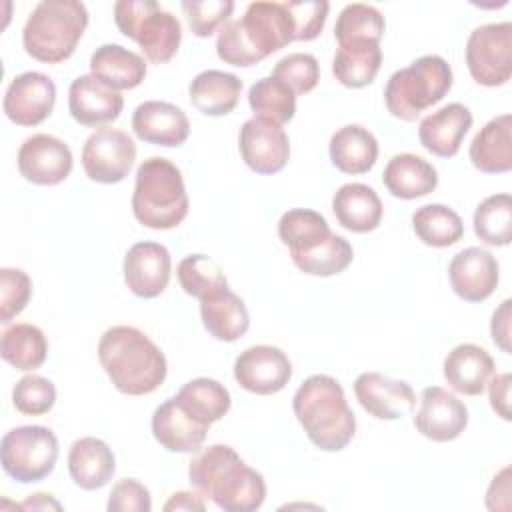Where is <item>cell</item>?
Masks as SVG:
<instances>
[{
  "label": "cell",
  "instance_id": "cell-1",
  "mask_svg": "<svg viewBox=\"0 0 512 512\" xmlns=\"http://www.w3.org/2000/svg\"><path fill=\"white\" fill-rule=\"evenodd\" d=\"M188 480L196 492L224 512H254L266 500L264 476L228 444L198 450L188 466Z\"/></svg>",
  "mask_w": 512,
  "mask_h": 512
},
{
  "label": "cell",
  "instance_id": "cell-2",
  "mask_svg": "<svg viewBox=\"0 0 512 512\" xmlns=\"http://www.w3.org/2000/svg\"><path fill=\"white\" fill-rule=\"evenodd\" d=\"M98 360L114 384L126 396L156 392L168 374L164 352L134 326H112L98 342Z\"/></svg>",
  "mask_w": 512,
  "mask_h": 512
},
{
  "label": "cell",
  "instance_id": "cell-3",
  "mask_svg": "<svg viewBox=\"0 0 512 512\" xmlns=\"http://www.w3.org/2000/svg\"><path fill=\"white\" fill-rule=\"evenodd\" d=\"M296 42V26L284 2H252L238 20L226 22L216 38V54L232 66H252Z\"/></svg>",
  "mask_w": 512,
  "mask_h": 512
},
{
  "label": "cell",
  "instance_id": "cell-4",
  "mask_svg": "<svg viewBox=\"0 0 512 512\" xmlns=\"http://www.w3.org/2000/svg\"><path fill=\"white\" fill-rule=\"evenodd\" d=\"M292 410L308 440L322 452L344 450L356 434V416L344 388L328 374L308 376L292 398Z\"/></svg>",
  "mask_w": 512,
  "mask_h": 512
},
{
  "label": "cell",
  "instance_id": "cell-5",
  "mask_svg": "<svg viewBox=\"0 0 512 512\" xmlns=\"http://www.w3.org/2000/svg\"><path fill=\"white\" fill-rule=\"evenodd\" d=\"M190 208L180 168L162 156L146 158L136 170L132 192L134 218L152 230H170L182 224Z\"/></svg>",
  "mask_w": 512,
  "mask_h": 512
},
{
  "label": "cell",
  "instance_id": "cell-6",
  "mask_svg": "<svg viewBox=\"0 0 512 512\" xmlns=\"http://www.w3.org/2000/svg\"><path fill=\"white\" fill-rule=\"evenodd\" d=\"M88 26V10L78 0H42L30 12L22 44L28 56L44 64L68 60Z\"/></svg>",
  "mask_w": 512,
  "mask_h": 512
},
{
  "label": "cell",
  "instance_id": "cell-7",
  "mask_svg": "<svg viewBox=\"0 0 512 512\" xmlns=\"http://www.w3.org/2000/svg\"><path fill=\"white\" fill-rule=\"evenodd\" d=\"M452 80V68L442 56H420L388 78L384 88L386 108L394 118L412 122L450 92Z\"/></svg>",
  "mask_w": 512,
  "mask_h": 512
},
{
  "label": "cell",
  "instance_id": "cell-8",
  "mask_svg": "<svg viewBox=\"0 0 512 512\" xmlns=\"http://www.w3.org/2000/svg\"><path fill=\"white\" fill-rule=\"evenodd\" d=\"M118 30L134 40L152 64L172 60L182 42L180 20L154 0H118L114 4Z\"/></svg>",
  "mask_w": 512,
  "mask_h": 512
},
{
  "label": "cell",
  "instance_id": "cell-9",
  "mask_svg": "<svg viewBox=\"0 0 512 512\" xmlns=\"http://www.w3.org/2000/svg\"><path fill=\"white\" fill-rule=\"evenodd\" d=\"M2 470L20 484H34L52 474L58 460V438L48 426H16L0 442Z\"/></svg>",
  "mask_w": 512,
  "mask_h": 512
},
{
  "label": "cell",
  "instance_id": "cell-10",
  "mask_svg": "<svg viewBox=\"0 0 512 512\" xmlns=\"http://www.w3.org/2000/svg\"><path fill=\"white\" fill-rule=\"evenodd\" d=\"M474 82L496 88L512 76V22H490L474 28L464 48Z\"/></svg>",
  "mask_w": 512,
  "mask_h": 512
},
{
  "label": "cell",
  "instance_id": "cell-11",
  "mask_svg": "<svg viewBox=\"0 0 512 512\" xmlns=\"http://www.w3.org/2000/svg\"><path fill=\"white\" fill-rule=\"evenodd\" d=\"M136 160V144L132 136L118 128H98L82 146V168L92 182H122Z\"/></svg>",
  "mask_w": 512,
  "mask_h": 512
},
{
  "label": "cell",
  "instance_id": "cell-12",
  "mask_svg": "<svg viewBox=\"0 0 512 512\" xmlns=\"http://www.w3.org/2000/svg\"><path fill=\"white\" fill-rule=\"evenodd\" d=\"M292 378V362L284 350L256 344L242 350L234 360V380L250 394L272 396Z\"/></svg>",
  "mask_w": 512,
  "mask_h": 512
},
{
  "label": "cell",
  "instance_id": "cell-13",
  "mask_svg": "<svg viewBox=\"0 0 512 512\" xmlns=\"http://www.w3.org/2000/svg\"><path fill=\"white\" fill-rule=\"evenodd\" d=\"M18 172L24 180L38 186L64 182L74 166L70 146L52 134H32L18 150Z\"/></svg>",
  "mask_w": 512,
  "mask_h": 512
},
{
  "label": "cell",
  "instance_id": "cell-14",
  "mask_svg": "<svg viewBox=\"0 0 512 512\" xmlns=\"http://www.w3.org/2000/svg\"><path fill=\"white\" fill-rule=\"evenodd\" d=\"M56 84L44 72L18 74L4 92L2 110L16 126H38L54 110Z\"/></svg>",
  "mask_w": 512,
  "mask_h": 512
},
{
  "label": "cell",
  "instance_id": "cell-15",
  "mask_svg": "<svg viewBox=\"0 0 512 512\" xmlns=\"http://www.w3.org/2000/svg\"><path fill=\"white\" fill-rule=\"evenodd\" d=\"M238 150L244 164L262 176L280 172L290 158V140L282 126L248 118L238 132Z\"/></svg>",
  "mask_w": 512,
  "mask_h": 512
},
{
  "label": "cell",
  "instance_id": "cell-16",
  "mask_svg": "<svg viewBox=\"0 0 512 512\" xmlns=\"http://www.w3.org/2000/svg\"><path fill=\"white\" fill-rule=\"evenodd\" d=\"M468 426V408L452 392L440 386L422 390L420 408L414 416V428L432 442L456 440Z\"/></svg>",
  "mask_w": 512,
  "mask_h": 512
},
{
  "label": "cell",
  "instance_id": "cell-17",
  "mask_svg": "<svg viewBox=\"0 0 512 512\" xmlns=\"http://www.w3.org/2000/svg\"><path fill=\"white\" fill-rule=\"evenodd\" d=\"M124 282L128 290L144 300L160 296L172 274V258L166 246L158 242H136L124 256Z\"/></svg>",
  "mask_w": 512,
  "mask_h": 512
},
{
  "label": "cell",
  "instance_id": "cell-18",
  "mask_svg": "<svg viewBox=\"0 0 512 512\" xmlns=\"http://www.w3.org/2000/svg\"><path fill=\"white\" fill-rule=\"evenodd\" d=\"M448 278L458 298L464 302H484L498 286L500 266L488 250L468 246L450 260Z\"/></svg>",
  "mask_w": 512,
  "mask_h": 512
},
{
  "label": "cell",
  "instance_id": "cell-19",
  "mask_svg": "<svg viewBox=\"0 0 512 512\" xmlns=\"http://www.w3.org/2000/svg\"><path fill=\"white\" fill-rule=\"evenodd\" d=\"M354 394L360 406L378 420L404 418L416 406V394L408 382L380 372H362L354 380Z\"/></svg>",
  "mask_w": 512,
  "mask_h": 512
},
{
  "label": "cell",
  "instance_id": "cell-20",
  "mask_svg": "<svg viewBox=\"0 0 512 512\" xmlns=\"http://www.w3.org/2000/svg\"><path fill=\"white\" fill-rule=\"evenodd\" d=\"M134 134L154 146L178 148L190 136V122L182 108L164 100H146L132 114Z\"/></svg>",
  "mask_w": 512,
  "mask_h": 512
},
{
  "label": "cell",
  "instance_id": "cell-21",
  "mask_svg": "<svg viewBox=\"0 0 512 512\" xmlns=\"http://www.w3.org/2000/svg\"><path fill=\"white\" fill-rule=\"evenodd\" d=\"M124 108V98L98 82L92 74H82L68 88L70 116L82 126H102L114 122Z\"/></svg>",
  "mask_w": 512,
  "mask_h": 512
},
{
  "label": "cell",
  "instance_id": "cell-22",
  "mask_svg": "<svg viewBox=\"0 0 512 512\" xmlns=\"http://www.w3.org/2000/svg\"><path fill=\"white\" fill-rule=\"evenodd\" d=\"M472 120V112L464 104L450 102L420 120L418 140L430 154L452 158L458 154L464 136L472 128Z\"/></svg>",
  "mask_w": 512,
  "mask_h": 512
},
{
  "label": "cell",
  "instance_id": "cell-23",
  "mask_svg": "<svg viewBox=\"0 0 512 512\" xmlns=\"http://www.w3.org/2000/svg\"><path fill=\"white\" fill-rule=\"evenodd\" d=\"M210 426L196 422L172 396L156 406L152 414V434L156 442L178 454H194L204 446Z\"/></svg>",
  "mask_w": 512,
  "mask_h": 512
},
{
  "label": "cell",
  "instance_id": "cell-24",
  "mask_svg": "<svg viewBox=\"0 0 512 512\" xmlns=\"http://www.w3.org/2000/svg\"><path fill=\"white\" fill-rule=\"evenodd\" d=\"M442 368L448 386L464 396H480L496 370L492 356L476 344L454 346Z\"/></svg>",
  "mask_w": 512,
  "mask_h": 512
},
{
  "label": "cell",
  "instance_id": "cell-25",
  "mask_svg": "<svg viewBox=\"0 0 512 512\" xmlns=\"http://www.w3.org/2000/svg\"><path fill=\"white\" fill-rule=\"evenodd\" d=\"M332 212L342 228L356 234H366L380 226L384 208L372 186L348 182L334 192Z\"/></svg>",
  "mask_w": 512,
  "mask_h": 512
},
{
  "label": "cell",
  "instance_id": "cell-26",
  "mask_svg": "<svg viewBox=\"0 0 512 512\" xmlns=\"http://www.w3.org/2000/svg\"><path fill=\"white\" fill-rule=\"evenodd\" d=\"M470 162L484 174H506L512 168V116L500 114L488 120L472 138Z\"/></svg>",
  "mask_w": 512,
  "mask_h": 512
},
{
  "label": "cell",
  "instance_id": "cell-27",
  "mask_svg": "<svg viewBox=\"0 0 512 512\" xmlns=\"http://www.w3.org/2000/svg\"><path fill=\"white\" fill-rule=\"evenodd\" d=\"M68 472L74 484L82 490L104 488L116 472L114 452L100 438H78L68 452Z\"/></svg>",
  "mask_w": 512,
  "mask_h": 512
},
{
  "label": "cell",
  "instance_id": "cell-28",
  "mask_svg": "<svg viewBox=\"0 0 512 512\" xmlns=\"http://www.w3.org/2000/svg\"><path fill=\"white\" fill-rule=\"evenodd\" d=\"M146 70V60L120 44H102L90 56V74L118 92L140 86Z\"/></svg>",
  "mask_w": 512,
  "mask_h": 512
},
{
  "label": "cell",
  "instance_id": "cell-29",
  "mask_svg": "<svg viewBox=\"0 0 512 512\" xmlns=\"http://www.w3.org/2000/svg\"><path fill=\"white\" fill-rule=\"evenodd\" d=\"M382 184L394 198L414 200L436 190L438 172L422 156L402 152L388 160L382 172Z\"/></svg>",
  "mask_w": 512,
  "mask_h": 512
},
{
  "label": "cell",
  "instance_id": "cell-30",
  "mask_svg": "<svg viewBox=\"0 0 512 512\" xmlns=\"http://www.w3.org/2000/svg\"><path fill=\"white\" fill-rule=\"evenodd\" d=\"M328 154L336 170L344 174H366L378 160V140L368 128L346 124L330 136Z\"/></svg>",
  "mask_w": 512,
  "mask_h": 512
},
{
  "label": "cell",
  "instance_id": "cell-31",
  "mask_svg": "<svg viewBox=\"0 0 512 512\" xmlns=\"http://www.w3.org/2000/svg\"><path fill=\"white\" fill-rule=\"evenodd\" d=\"M200 318L208 334L220 342H236L250 326L246 304L230 286L200 300Z\"/></svg>",
  "mask_w": 512,
  "mask_h": 512
},
{
  "label": "cell",
  "instance_id": "cell-32",
  "mask_svg": "<svg viewBox=\"0 0 512 512\" xmlns=\"http://www.w3.org/2000/svg\"><path fill=\"white\" fill-rule=\"evenodd\" d=\"M242 92V80L224 70H204L194 76L188 86L190 104L206 116L230 114Z\"/></svg>",
  "mask_w": 512,
  "mask_h": 512
},
{
  "label": "cell",
  "instance_id": "cell-33",
  "mask_svg": "<svg viewBox=\"0 0 512 512\" xmlns=\"http://www.w3.org/2000/svg\"><path fill=\"white\" fill-rule=\"evenodd\" d=\"M174 398L196 422L204 426H212L224 418L232 406L228 388L214 378L188 380Z\"/></svg>",
  "mask_w": 512,
  "mask_h": 512
},
{
  "label": "cell",
  "instance_id": "cell-34",
  "mask_svg": "<svg viewBox=\"0 0 512 512\" xmlns=\"http://www.w3.org/2000/svg\"><path fill=\"white\" fill-rule=\"evenodd\" d=\"M382 64L378 42H358L338 46L332 58V74L346 88H364L374 82Z\"/></svg>",
  "mask_w": 512,
  "mask_h": 512
},
{
  "label": "cell",
  "instance_id": "cell-35",
  "mask_svg": "<svg viewBox=\"0 0 512 512\" xmlns=\"http://www.w3.org/2000/svg\"><path fill=\"white\" fill-rule=\"evenodd\" d=\"M2 360L22 372H34L46 362L48 340L44 332L28 322L12 324L0 338Z\"/></svg>",
  "mask_w": 512,
  "mask_h": 512
},
{
  "label": "cell",
  "instance_id": "cell-36",
  "mask_svg": "<svg viewBox=\"0 0 512 512\" xmlns=\"http://www.w3.org/2000/svg\"><path fill=\"white\" fill-rule=\"evenodd\" d=\"M412 228L418 240L432 248H448L464 236V222L446 204H424L412 214Z\"/></svg>",
  "mask_w": 512,
  "mask_h": 512
},
{
  "label": "cell",
  "instance_id": "cell-37",
  "mask_svg": "<svg viewBox=\"0 0 512 512\" xmlns=\"http://www.w3.org/2000/svg\"><path fill=\"white\" fill-rule=\"evenodd\" d=\"M332 234L328 220L308 208H292L284 212L278 220V236L284 246H288L290 256L302 254Z\"/></svg>",
  "mask_w": 512,
  "mask_h": 512
},
{
  "label": "cell",
  "instance_id": "cell-38",
  "mask_svg": "<svg viewBox=\"0 0 512 512\" xmlns=\"http://www.w3.org/2000/svg\"><path fill=\"white\" fill-rule=\"evenodd\" d=\"M248 104L256 118L276 126H284L296 114V94L272 74L250 86Z\"/></svg>",
  "mask_w": 512,
  "mask_h": 512
},
{
  "label": "cell",
  "instance_id": "cell-39",
  "mask_svg": "<svg viewBox=\"0 0 512 512\" xmlns=\"http://www.w3.org/2000/svg\"><path fill=\"white\" fill-rule=\"evenodd\" d=\"M384 16L382 12L364 2L346 4L334 24V38L338 46L358 44V42H378L384 36Z\"/></svg>",
  "mask_w": 512,
  "mask_h": 512
},
{
  "label": "cell",
  "instance_id": "cell-40",
  "mask_svg": "<svg viewBox=\"0 0 512 512\" xmlns=\"http://www.w3.org/2000/svg\"><path fill=\"white\" fill-rule=\"evenodd\" d=\"M352 258H354L352 244L344 236H338L332 232L318 246L292 256V262L300 272L308 276L328 278L344 272L352 264Z\"/></svg>",
  "mask_w": 512,
  "mask_h": 512
},
{
  "label": "cell",
  "instance_id": "cell-41",
  "mask_svg": "<svg viewBox=\"0 0 512 512\" xmlns=\"http://www.w3.org/2000/svg\"><path fill=\"white\" fill-rule=\"evenodd\" d=\"M474 234L488 246H508L512 240V198L508 192L484 198L474 210Z\"/></svg>",
  "mask_w": 512,
  "mask_h": 512
},
{
  "label": "cell",
  "instance_id": "cell-42",
  "mask_svg": "<svg viewBox=\"0 0 512 512\" xmlns=\"http://www.w3.org/2000/svg\"><path fill=\"white\" fill-rule=\"evenodd\" d=\"M178 282L182 290L198 300H204L224 288H228V280L218 266L216 260H212L206 254H188L178 262L176 268Z\"/></svg>",
  "mask_w": 512,
  "mask_h": 512
},
{
  "label": "cell",
  "instance_id": "cell-43",
  "mask_svg": "<svg viewBox=\"0 0 512 512\" xmlns=\"http://www.w3.org/2000/svg\"><path fill=\"white\" fill-rule=\"evenodd\" d=\"M12 404L20 414L26 416L48 414L56 404V388L48 378L28 374L12 388Z\"/></svg>",
  "mask_w": 512,
  "mask_h": 512
},
{
  "label": "cell",
  "instance_id": "cell-44",
  "mask_svg": "<svg viewBox=\"0 0 512 512\" xmlns=\"http://www.w3.org/2000/svg\"><path fill=\"white\" fill-rule=\"evenodd\" d=\"M272 76L284 82L296 96L308 94L320 80V64L308 52H292L276 62Z\"/></svg>",
  "mask_w": 512,
  "mask_h": 512
},
{
  "label": "cell",
  "instance_id": "cell-45",
  "mask_svg": "<svg viewBox=\"0 0 512 512\" xmlns=\"http://www.w3.org/2000/svg\"><path fill=\"white\" fill-rule=\"evenodd\" d=\"M186 22L194 36L208 38L226 24L234 12L232 0H182Z\"/></svg>",
  "mask_w": 512,
  "mask_h": 512
},
{
  "label": "cell",
  "instance_id": "cell-46",
  "mask_svg": "<svg viewBox=\"0 0 512 512\" xmlns=\"http://www.w3.org/2000/svg\"><path fill=\"white\" fill-rule=\"evenodd\" d=\"M32 280L20 268L0 270V322L14 320L30 302Z\"/></svg>",
  "mask_w": 512,
  "mask_h": 512
},
{
  "label": "cell",
  "instance_id": "cell-47",
  "mask_svg": "<svg viewBox=\"0 0 512 512\" xmlns=\"http://www.w3.org/2000/svg\"><path fill=\"white\" fill-rule=\"evenodd\" d=\"M284 4L294 20L298 42H310L322 34L330 10L326 0H290Z\"/></svg>",
  "mask_w": 512,
  "mask_h": 512
},
{
  "label": "cell",
  "instance_id": "cell-48",
  "mask_svg": "<svg viewBox=\"0 0 512 512\" xmlns=\"http://www.w3.org/2000/svg\"><path fill=\"white\" fill-rule=\"evenodd\" d=\"M106 508L108 512H150L152 496L136 478H122L112 486Z\"/></svg>",
  "mask_w": 512,
  "mask_h": 512
},
{
  "label": "cell",
  "instance_id": "cell-49",
  "mask_svg": "<svg viewBox=\"0 0 512 512\" xmlns=\"http://www.w3.org/2000/svg\"><path fill=\"white\" fill-rule=\"evenodd\" d=\"M510 384H512V376L508 372L502 374H492V378L488 380V398H490V406L496 412V416H500L502 420H510Z\"/></svg>",
  "mask_w": 512,
  "mask_h": 512
},
{
  "label": "cell",
  "instance_id": "cell-50",
  "mask_svg": "<svg viewBox=\"0 0 512 512\" xmlns=\"http://www.w3.org/2000/svg\"><path fill=\"white\" fill-rule=\"evenodd\" d=\"M510 320H512V300L506 298L492 314V320H490V334H492V340L494 344L510 354L512 352V346H510Z\"/></svg>",
  "mask_w": 512,
  "mask_h": 512
},
{
  "label": "cell",
  "instance_id": "cell-51",
  "mask_svg": "<svg viewBox=\"0 0 512 512\" xmlns=\"http://www.w3.org/2000/svg\"><path fill=\"white\" fill-rule=\"evenodd\" d=\"M510 468H502L490 482L486 492L488 510H510Z\"/></svg>",
  "mask_w": 512,
  "mask_h": 512
},
{
  "label": "cell",
  "instance_id": "cell-52",
  "mask_svg": "<svg viewBox=\"0 0 512 512\" xmlns=\"http://www.w3.org/2000/svg\"><path fill=\"white\" fill-rule=\"evenodd\" d=\"M164 510L166 512H204L206 504H204V496L200 492H174L166 502H164Z\"/></svg>",
  "mask_w": 512,
  "mask_h": 512
},
{
  "label": "cell",
  "instance_id": "cell-53",
  "mask_svg": "<svg viewBox=\"0 0 512 512\" xmlns=\"http://www.w3.org/2000/svg\"><path fill=\"white\" fill-rule=\"evenodd\" d=\"M22 508L24 510H62V504L54 500V496L48 492H36L24 500Z\"/></svg>",
  "mask_w": 512,
  "mask_h": 512
}]
</instances>
